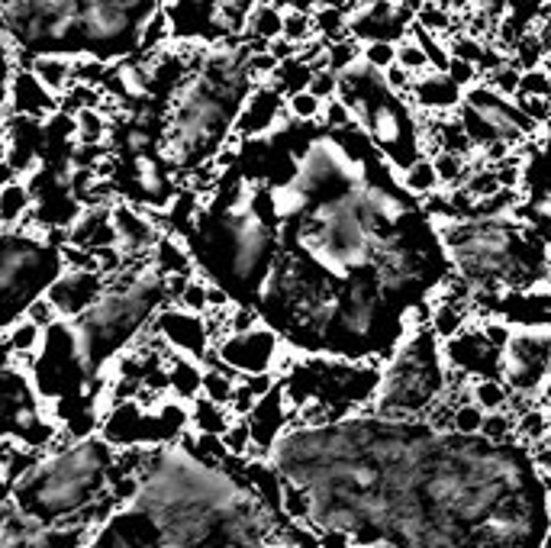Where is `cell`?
Returning a JSON list of instances; mask_svg holds the SVG:
<instances>
[{
  "label": "cell",
  "mask_w": 551,
  "mask_h": 548,
  "mask_svg": "<svg viewBox=\"0 0 551 548\" xmlns=\"http://www.w3.org/2000/svg\"><path fill=\"white\" fill-rule=\"evenodd\" d=\"M13 494H17V484L7 474H0V503H13Z\"/></svg>",
  "instance_id": "obj_55"
},
{
  "label": "cell",
  "mask_w": 551,
  "mask_h": 548,
  "mask_svg": "<svg viewBox=\"0 0 551 548\" xmlns=\"http://www.w3.org/2000/svg\"><path fill=\"white\" fill-rule=\"evenodd\" d=\"M316 100H332V97H339V75H332L329 68H319L313 71V78H310V88H307Z\"/></svg>",
  "instance_id": "obj_50"
},
{
  "label": "cell",
  "mask_w": 551,
  "mask_h": 548,
  "mask_svg": "<svg viewBox=\"0 0 551 548\" xmlns=\"http://www.w3.org/2000/svg\"><path fill=\"white\" fill-rule=\"evenodd\" d=\"M284 110H287L290 123L313 126V123H319V117H323V100H316L310 91H300V94L284 97Z\"/></svg>",
  "instance_id": "obj_30"
},
{
  "label": "cell",
  "mask_w": 551,
  "mask_h": 548,
  "mask_svg": "<svg viewBox=\"0 0 551 548\" xmlns=\"http://www.w3.org/2000/svg\"><path fill=\"white\" fill-rule=\"evenodd\" d=\"M136 7L123 4V0H87L81 4V39L87 42V55L97 59H123V46L129 36L136 39L139 30Z\"/></svg>",
  "instance_id": "obj_5"
},
{
  "label": "cell",
  "mask_w": 551,
  "mask_h": 548,
  "mask_svg": "<svg viewBox=\"0 0 551 548\" xmlns=\"http://www.w3.org/2000/svg\"><path fill=\"white\" fill-rule=\"evenodd\" d=\"M448 391L442 342L429 329H416L381 371V387L368 413L387 420H426V413Z\"/></svg>",
  "instance_id": "obj_3"
},
{
  "label": "cell",
  "mask_w": 551,
  "mask_h": 548,
  "mask_svg": "<svg viewBox=\"0 0 551 548\" xmlns=\"http://www.w3.org/2000/svg\"><path fill=\"white\" fill-rule=\"evenodd\" d=\"M236 307L223 284H207V310H229Z\"/></svg>",
  "instance_id": "obj_53"
},
{
  "label": "cell",
  "mask_w": 551,
  "mask_h": 548,
  "mask_svg": "<svg viewBox=\"0 0 551 548\" xmlns=\"http://www.w3.org/2000/svg\"><path fill=\"white\" fill-rule=\"evenodd\" d=\"M33 191L23 178H13L4 191H0V229H20L29 216H33Z\"/></svg>",
  "instance_id": "obj_17"
},
{
  "label": "cell",
  "mask_w": 551,
  "mask_h": 548,
  "mask_svg": "<svg viewBox=\"0 0 551 548\" xmlns=\"http://www.w3.org/2000/svg\"><path fill=\"white\" fill-rule=\"evenodd\" d=\"M13 178H17V175H13V168H10V165H0V191H4V187H7Z\"/></svg>",
  "instance_id": "obj_57"
},
{
  "label": "cell",
  "mask_w": 551,
  "mask_h": 548,
  "mask_svg": "<svg viewBox=\"0 0 551 548\" xmlns=\"http://www.w3.org/2000/svg\"><path fill=\"white\" fill-rule=\"evenodd\" d=\"M361 62V42L352 36H342L326 46V68L332 75H345L348 68Z\"/></svg>",
  "instance_id": "obj_29"
},
{
  "label": "cell",
  "mask_w": 551,
  "mask_h": 548,
  "mask_svg": "<svg viewBox=\"0 0 551 548\" xmlns=\"http://www.w3.org/2000/svg\"><path fill=\"white\" fill-rule=\"evenodd\" d=\"M397 65L403 71H410L413 78H423V75H432V65L426 59V52L416 46L410 39H400L397 42Z\"/></svg>",
  "instance_id": "obj_38"
},
{
  "label": "cell",
  "mask_w": 551,
  "mask_h": 548,
  "mask_svg": "<svg viewBox=\"0 0 551 548\" xmlns=\"http://www.w3.org/2000/svg\"><path fill=\"white\" fill-rule=\"evenodd\" d=\"M474 304H445V300H435L432 313H429V333L439 342H452L455 336H461L468 329Z\"/></svg>",
  "instance_id": "obj_18"
},
{
  "label": "cell",
  "mask_w": 551,
  "mask_h": 548,
  "mask_svg": "<svg viewBox=\"0 0 551 548\" xmlns=\"http://www.w3.org/2000/svg\"><path fill=\"white\" fill-rule=\"evenodd\" d=\"M510 387H506L500 378H481L471 381V403H477L484 413H500L510 403Z\"/></svg>",
  "instance_id": "obj_27"
},
{
  "label": "cell",
  "mask_w": 551,
  "mask_h": 548,
  "mask_svg": "<svg viewBox=\"0 0 551 548\" xmlns=\"http://www.w3.org/2000/svg\"><path fill=\"white\" fill-rule=\"evenodd\" d=\"M65 323H75L107 297V281L94 271H62L46 291Z\"/></svg>",
  "instance_id": "obj_8"
},
{
  "label": "cell",
  "mask_w": 551,
  "mask_h": 548,
  "mask_svg": "<svg viewBox=\"0 0 551 548\" xmlns=\"http://www.w3.org/2000/svg\"><path fill=\"white\" fill-rule=\"evenodd\" d=\"M542 548H551V529L545 532V539H542Z\"/></svg>",
  "instance_id": "obj_60"
},
{
  "label": "cell",
  "mask_w": 551,
  "mask_h": 548,
  "mask_svg": "<svg viewBox=\"0 0 551 548\" xmlns=\"http://www.w3.org/2000/svg\"><path fill=\"white\" fill-rule=\"evenodd\" d=\"M281 20L284 10L268 4V0H258L252 13L245 17V36L242 39H261V42H274L281 36Z\"/></svg>",
  "instance_id": "obj_21"
},
{
  "label": "cell",
  "mask_w": 551,
  "mask_h": 548,
  "mask_svg": "<svg viewBox=\"0 0 551 548\" xmlns=\"http://www.w3.org/2000/svg\"><path fill=\"white\" fill-rule=\"evenodd\" d=\"M7 113L33 123H46L58 113V97H52L42 88L29 68H13L7 84Z\"/></svg>",
  "instance_id": "obj_11"
},
{
  "label": "cell",
  "mask_w": 551,
  "mask_h": 548,
  "mask_svg": "<svg viewBox=\"0 0 551 548\" xmlns=\"http://www.w3.org/2000/svg\"><path fill=\"white\" fill-rule=\"evenodd\" d=\"M110 223L120 239V249L129 258H152L155 242L162 239V229L152 223V216L145 207L129 204V200H116L110 207Z\"/></svg>",
  "instance_id": "obj_10"
},
{
  "label": "cell",
  "mask_w": 551,
  "mask_h": 548,
  "mask_svg": "<svg viewBox=\"0 0 551 548\" xmlns=\"http://www.w3.org/2000/svg\"><path fill=\"white\" fill-rule=\"evenodd\" d=\"M513 432H516V416L513 413H506V410H500V413H484L481 436L487 442H510V439H516Z\"/></svg>",
  "instance_id": "obj_40"
},
{
  "label": "cell",
  "mask_w": 551,
  "mask_h": 548,
  "mask_svg": "<svg viewBox=\"0 0 551 548\" xmlns=\"http://www.w3.org/2000/svg\"><path fill=\"white\" fill-rule=\"evenodd\" d=\"M464 100V91H458L445 75H423L413 81V91L406 104L416 107L419 113H435V117H445V113H455Z\"/></svg>",
  "instance_id": "obj_12"
},
{
  "label": "cell",
  "mask_w": 551,
  "mask_h": 548,
  "mask_svg": "<svg viewBox=\"0 0 551 548\" xmlns=\"http://www.w3.org/2000/svg\"><path fill=\"white\" fill-rule=\"evenodd\" d=\"M400 184L410 191L413 197H429L435 191H442V184H439V175H435V168H432V158H416V162L410 168H403L400 171Z\"/></svg>",
  "instance_id": "obj_25"
},
{
  "label": "cell",
  "mask_w": 551,
  "mask_h": 548,
  "mask_svg": "<svg viewBox=\"0 0 551 548\" xmlns=\"http://www.w3.org/2000/svg\"><path fill=\"white\" fill-rule=\"evenodd\" d=\"M68 242L87 252H97V249H104V245H120L116 229L110 223V207L81 210L78 220L68 226Z\"/></svg>",
  "instance_id": "obj_13"
},
{
  "label": "cell",
  "mask_w": 551,
  "mask_h": 548,
  "mask_svg": "<svg viewBox=\"0 0 551 548\" xmlns=\"http://www.w3.org/2000/svg\"><path fill=\"white\" fill-rule=\"evenodd\" d=\"M394 4L400 7V10H406V13H413V17H419V10H423L429 0H394Z\"/></svg>",
  "instance_id": "obj_56"
},
{
  "label": "cell",
  "mask_w": 551,
  "mask_h": 548,
  "mask_svg": "<svg viewBox=\"0 0 551 548\" xmlns=\"http://www.w3.org/2000/svg\"><path fill=\"white\" fill-rule=\"evenodd\" d=\"M13 516V503H0V529L7 526V519Z\"/></svg>",
  "instance_id": "obj_59"
},
{
  "label": "cell",
  "mask_w": 551,
  "mask_h": 548,
  "mask_svg": "<svg viewBox=\"0 0 551 548\" xmlns=\"http://www.w3.org/2000/svg\"><path fill=\"white\" fill-rule=\"evenodd\" d=\"M516 442H522L529 449V445H535V442H542V439H548L551 436V413L548 410H542V407H532V410H526V413H519L516 416Z\"/></svg>",
  "instance_id": "obj_28"
},
{
  "label": "cell",
  "mask_w": 551,
  "mask_h": 548,
  "mask_svg": "<svg viewBox=\"0 0 551 548\" xmlns=\"http://www.w3.org/2000/svg\"><path fill=\"white\" fill-rule=\"evenodd\" d=\"M316 33H313V17L307 7H287L284 10V20H281V39L294 42V46H303V42H310Z\"/></svg>",
  "instance_id": "obj_31"
},
{
  "label": "cell",
  "mask_w": 551,
  "mask_h": 548,
  "mask_svg": "<svg viewBox=\"0 0 551 548\" xmlns=\"http://www.w3.org/2000/svg\"><path fill=\"white\" fill-rule=\"evenodd\" d=\"M165 368H168V397L184 403V407H191V403L200 397V384H203L200 362H194V358H187V355L171 352Z\"/></svg>",
  "instance_id": "obj_15"
},
{
  "label": "cell",
  "mask_w": 551,
  "mask_h": 548,
  "mask_svg": "<svg viewBox=\"0 0 551 548\" xmlns=\"http://www.w3.org/2000/svg\"><path fill=\"white\" fill-rule=\"evenodd\" d=\"M33 78L46 88L52 97H62L75 84V55L68 52H36L29 59Z\"/></svg>",
  "instance_id": "obj_14"
},
{
  "label": "cell",
  "mask_w": 551,
  "mask_h": 548,
  "mask_svg": "<svg viewBox=\"0 0 551 548\" xmlns=\"http://www.w3.org/2000/svg\"><path fill=\"white\" fill-rule=\"evenodd\" d=\"M23 320L33 323L36 329H42V333H49V329H52L55 323H62V316H58V310L52 307V300H49L46 294H39V297H33V300L26 304Z\"/></svg>",
  "instance_id": "obj_39"
},
{
  "label": "cell",
  "mask_w": 551,
  "mask_h": 548,
  "mask_svg": "<svg viewBox=\"0 0 551 548\" xmlns=\"http://www.w3.org/2000/svg\"><path fill=\"white\" fill-rule=\"evenodd\" d=\"M519 94H522V97H539V100H551V78L545 75L542 68L522 71Z\"/></svg>",
  "instance_id": "obj_49"
},
{
  "label": "cell",
  "mask_w": 551,
  "mask_h": 548,
  "mask_svg": "<svg viewBox=\"0 0 551 548\" xmlns=\"http://www.w3.org/2000/svg\"><path fill=\"white\" fill-rule=\"evenodd\" d=\"M445 49H448V59L468 62V65H474V68H481L484 55H487V46H484V42H477V39L468 36V33L445 39Z\"/></svg>",
  "instance_id": "obj_34"
},
{
  "label": "cell",
  "mask_w": 551,
  "mask_h": 548,
  "mask_svg": "<svg viewBox=\"0 0 551 548\" xmlns=\"http://www.w3.org/2000/svg\"><path fill=\"white\" fill-rule=\"evenodd\" d=\"M239 384V374H232L229 368H203V384H200V397L216 403V407H229L232 391Z\"/></svg>",
  "instance_id": "obj_26"
},
{
  "label": "cell",
  "mask_w": 551,
  "mask_h": 548,
  "mask_svg": "<svg viewBox=\"0 0 551 548\" xmlns=\"http://www.w3.org/2000/svg\"><path fill=\"white\" fill-rule=\"evenodd\" d=\"M265 326L261 323V313L249 304H236L229 310V320H226V336H242V333H252V329Z\"/></svg>",
  "instance_id": "obj_45"
},
{
  "label": "cell",
  "mask_w": 551,
  "mask_h": 548,
  "mask_svg": "<svg viewBox=\"0 0 551 548\" xmlns=\"http://www.w3.org/2000/svg\"><path fill=\"white\" fill-rule=\"evenodd\" d=\"M381 81H384V91L390 97H397V100H410V91H413V75L410 71H403L400 65H390L387 71H381Z\"/></svg>",
  "instance_id": "obj_47"
},
{
  "label": "cell",
  "mask_w": 551,
  "mask_h": 548,
  "mask_svg": "<svg viewBox=\"0 0 551 548\" xmlns=\"http://www.w3.org/2000/svg\"><path fill=\"white\" fill-rule=\"evenodd\" d=\"M187 413H191V432H197V436H223L232 423V413L226 407H216L203 397H197Z\"/></svg>",
  "instance_id": "obj_22"
},
{
  "label": "cell",
  "mask_w": 551,
  "mask_h": 548,
  "mask_svg": "<svg viewBox=\"0 0 551 548\" xmlns=\"http://www.w3.org/2000/svg\"><path fill=\"white\" fill-rule=\"evenodd\" d=\"M281 516L287 523H303L310 526L313 519V497L307 487H300L294 481L281 478Z\"/></svg>",
  "instance_id": "obj_23"
},
{
  "label": "cell",
  "mask_w": 551,
  "mask_h": 548,
  "mask_svg": "<svg viewBox=\"0 0 551 548\" xmlns=\"http://www.w3.org/2000/svg\"><path fill=\"white\" fill-rule=\"evenodd\" d=\"M503 384L513 394L535 397L551 381V329H516L503 345Z\"/></svg>",
  "instance_id": "obj_4"
},
{
  "label": "cell",
  "mask_w": 551,
  "mask_h": 548,
  "mask_svg": "<svg viewBox=\"0 0 551 548\" xmlns=\"http://www.w3.org/2000/svg\"><path fill=\"white\" fill-rule=\"evenodd\" d=\"M442 242L455 274L471 284L474 297L532 294L548 291L551 284V245L513 213L497 220L442 223Z\"/></svg>",
  "instance_id": "obj_2"
},
{
  "label": "cell",
  "mask_w": 551,
  "mask_h": 548,
  "mask_svg": "<svg viewBox=\"0 0 551 548\" xmlns=\"http://www.w3.org/2000/svg\"><path fill=\"white\" fill-rule=\"evenodd\" d=\"M171 33H174V26H171L168 10L165 7L152 10L149 17L139 23V30H136V55L165 52L168 42H171Z\"/></svg>",
  "instance_id": "obj_19"
},
{
  "label": "cell",
  "mask_w": 551,
  "mask_h": 548,
  "mask_svg": "<svg viewBox=\"0 0 551 548\" xmlns=\"http://www.w3.org/2000/svg\"><path fill=\"white\" fill-rule=\"evenodd\" d=\"M94 262H97V274L104 281H110L113 274H120L123 268H126V252L120 249V245H104V249H97L94 252Z\"/></svg>",
  "instance_id": "obj_46"
},
{
  "label": "cell",
  "mask_w": 551,
  "mask_h": 548,
  "mask_svg": "<svg viewBox=\"0 0 551 548\" xmlns=\"http://www.w3.org/2000/svg\"><path fill=\"white\" fill-rule=\"evenodd\" d=\"M319 123H323V129H329V133H342V129H352L358 126L352 110H348L339 97H332L323 104V117H319Z\"/></svg>",
  "instance_id": "obj_44"
},
{
  "label": "cell",
  "mask_w": 551,
  "mask_h": 548,
  "mask_svg": "<svg viewBox=\"0 0 551 548\" xmlns=\"http://www.w3.org/2000/svg\"><path fill=\"white\" fill-rule=\"evenodd\" d=\"M545 55H548V49L542 46V39L535 36V30H529L526 36L519 39V46H516V52L510 55V62H513L519 71H532V68L542 65Z\"/></svg>",
  "instance_id": "obj_36"
},
{
  "label": "cell",
  "mask_w": 551,
  "mask_h": 548,
  "mask_svg": "<svg viewBox=\"0 0 551 548\" xmlns=\"http://www.w3.org/2000/svg\"><path fill=\"white\" fill-rule=\"evenodd\" d=\"M361 62L381 75V71H387L390 65H397V42H390V39L365 42V46H361Z\"/></svg>",
  "instance_id": "obj_35"
},
{
  "label": "cell",
  "mask_w": 551,
  "mask_h": 548,
  "mask_svg": "<svg viewBox=\"0 0 551 548\" xmlns=\"http://www.w3.org/2000/svg\"><path fill=\"white\" fill-rule=\"evenodd\" d=\"M58 262H62V271H94L97 274V262H94V252L78 249V245L65 242L58 249Z\"/></svg>",
  "instance_id": "obj_48"
},
{
  "label": "cell",
  "mask_w": 551,
  "mask_h": 548,
  "mask_svg": "<svg viewBox=\"0 0 551 548\" xmlns=\"http://www.w3.org/2000/svg\"><path fill=\"white\" fill-rule=\"evenodd\" d=\"M152 329L158 333V339H165L168 349L194 358V362H200L203 352L210 349V336H207V326H203V316H194L181 307L158 310L152 316Z\"/></svg>",
  "instance_id": "obj_9"
},
{
  "label": "cell",
  "mask_w": 551,
  "mask_h": 548,
  "mask_svg": "<svg viewBox=\"0 0 551 548\" xmlns=\"http://www.w3.org/2000/svg\"><path fill=\"white\" fill-rule=\"evenodd\" d=\"M7 158H10V139L0 133V165H7Z\"/></svg>",
  "instance_id": "obj_58"
},
{
  "label": "cell",
  "mask_w": 551,
  "mask_h": 548,
  "mask_svg": "<svg viewBox=\"0 0 551 548\" xmlns=\"http://www.w3.org/2000/svg\"><path fill=\"white\" fill-rule=\"evenodd\" d=\"M281 478L310 490L316 532L348 548H542L551 497L522 442L439 432L426 420L355 413L290 426Z\"/></svg>",
  "instance_id": "obj_1"
},
{
  "label": "cell",
  "mask_w": 551,
  "mask_h": 548,
  "mask_svg": "<svg viewBox=\"0 0 551 548\" xmlns=\"http://www.w3.org/2000/svg\"><path fill=\"white\" fill-rule=\"evenodd\" d=\"M71 123H75V146L87 149H104L113 133V123L104 110H81L71 117Z\"/></svg>",
  "instance_id": "obj_20"
},
{
  "label": "cell",
  "mask_w": 551,
  "mask_h": 548,
  "mask_svg": "<svg viewBox=\"0 0 551 548\" xmlns=\"http://www.w3.org/2000/svg\"><path fill=\"white\" fill-rule=\"evenodd\" d=\"M152 271L158 278H174V274H194V258L187 252V245L174 236L162 233V239L152 249Z\"/></svg>",
  "instance_id": "obj_16"
},
{
  "label": "cell",
  "mask_w": 551,
  "mask_h": 548,
  "mask_svg": "<svg viewBox=\"0 0 551 548\" xmlns=\"http://www.w3.org/2000/svg\"><path fill=\"white\" fill-rule=\"evenodd\" d=\"M223 449L229 458H239V461H249L252 458V429L245 420H232L229 429L220 436Z\"/></svg>",
  "instance_id": "obj_33"
},
{
  "label": "cell",
  "mask_w": 551,
  "mask_h": 548,
  "mask_svg": "<svg viewBox=\"0 0 551 548\" xmlns=\"http://www.w3.org/2000/svg\"><path fill=\"white\" fill-rule=\"evenodd\" d=\"M310 17H313V33L323 42H336L348 36V13L339 4H316L310 7Z\"/></svg>",
  "instance_id": "obj_24"
},
{
  "label": "cell",
  "mask_w": 551,
  "mask_h": 548,
  "mask_svg": "<svg viewBox=\"0 0 551 548\" xmlns=\"http://www.w3.org/2000/svg\"><path fill=\"white\" fill-rule=\"evenodd\" d=\"M529 458H532V465L539 474H551V436L529 445Z\"/></svg>",
  "instance_id": "obj_52"
},
{
  "label": "cell",
  "mask_w": 551,
  "mask_h": 548,
  "mask_svg": "<svg viewBox=\"0 0 551 548\" xmlns=\"http://www.w3.org/2000/svg\"><path fill=\"white\" fill-rule=\"evenodd\" d=\"M416 23L423 26L426 33H432V36H439V39H445L448 33H452V10H445V7H439V4H429L419 10V17H416Z\"/></svg>",
  "instance_id": "obj_41"
},
{
  "label": "cell",
  "mask_w": 551,
  "mask_h": 548,
  "mask_svg": "<svg viewBox=\"0 0 551 548\" xmlns=\"http://www.w3.org/2000/svg\"><path fill=\"white\" fill-rule=\"evenodd\" d=\"M464 191H468V197L474 200V204H481V200L493 197L500 191V178H497V171H493L490 165H477L471 171V178L464 181Z\"/></svg>",
  "instance_id": "obj_37"
},
{
  "label": "cell",
  "mask_w": 551,
  "mask_h": 548,
  "mask_svg": "<svg viewBox=\"0 0 551 548\" xmlns=\"http://www.w3.org/2000/svg\"><path fill=\"white\" fill-rule=\"evenodd\" d=\"M0 474H4V461H0Z\"/></svg>",
  "instance_id": "obj_61"
},
{
  "label": "cell",
  "mask_w": 551,
  "mask_h": 548,
  "mask_svg": "<svg viewBox=\"0 0 551 548\" xmlns=\"http://www.w3.org/2000/svg\"><path fill=\"white\" fill-rule=\"evenodd\" d=\"M481 423H484V410L477 407V403H461V407H455L452 432H458V436H481Z\"/></svg>",
  "instance_id": "obj_43"
},
{
  "label": "cell",
  "mask_w": 551,
  "mask_h": 548,
  "mask_svg": "<svg viewBox=\"0 0 551 548\" xmlns=\"http://www.w3.org/2000/svg\"><path fill=\"white\" fill-rule=\"evenodd\" d=\"M445 78L452 81L458 91H468V88H474L477 81H481V71H477L474 65H468V62L452 59V62H448V68H445Z\"/></svg>",
  "instance_id": "obj_51"
},
{
  "label": "cell",
  "mask_w": 551,
  "mask_h": 548,
  "mask_svg": "<svg viewBox=\"0 0 551 548\" xmlns=\"http://www.w3.org/2000/svg\"><path fill=\"white\" fill-rule=\"evenodd\" d=\"M174 307H181V310L194 313V316L207 313V281H203V278H191V281H187L184 291L178 294V300H174Z\"/></svg>",
  "instance_id": "obj_42"
},
{
  "label": "cell",
  "mask_w": 551,
  "mask_h": 548,
  "mask_svg": "<svg viewBox=\"0 0 551 548\" xmlns=\"http://www.w3.org/2000/svg\"><path fill=\"white\" fill-rule=\"evenodd\" d=\"M216 352L232 374L249 378V374H278L290 349L274 329L258 326L252 333L226 336L223 342H216Z\"/></svg>",
  "instance_id": "obj_6"
},
{
  "label": "cell",
  "mask_w": 551,
  "mask_h": 548,
  "mask_svg": "<svg viewBox=\"0 0 551 548\" xmlns=\"http://www.w3.org/2000/svg\"><path fill=\"white\" fill-rule=\"evenodd\" d=\"M268 52L274 55V62L278 65H284V62H290V59H297V52H300V46H294V42H287V39H274V42H268Z\"/></svg>",
  "instance_id": "obj_54"
},
{
  "label": "cell",
  "mask_w": 551,
  "mask_h": 548,
  "mask_svg": "<svg viewBox=\"0 0 551 548\" xmlns=\"http://www.w3.org/2000/svg\"><path fill=\"white\" fill-rule=\"evenodd\" d=\"M287 123L290 120L284 110V97L274 91L271 84H261V88H252V94L242 100L236 120H232V139L236 142L268 139Z\"/></svg>",
  "instance_id": "obj_7"
},
{
  "label": "cell",
  "mask_w": 551,
  "mask_h": 548,
  "mask_svg": "<svg viewBox=\"0 0 551 548\" xmlns=\"http://www.w3.org/2000/svg\"><path fill=\"white\" fill-rule=\"evenodd\" d=\"M519 81H522V71L506 59L500 68H493V71H487V75L481 78V84H487V88L493 91V94H500L503 100H513L516 94H519Z\"/></svg>",
  "instance_id": "obj_32"
}]
</instances>
